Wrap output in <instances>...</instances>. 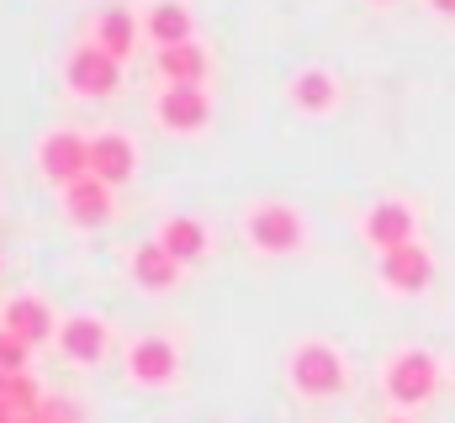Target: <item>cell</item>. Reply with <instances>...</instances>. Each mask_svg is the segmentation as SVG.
<instances>
[{
  "instance_id": "obj_1",
  "label": "cell",
  "mask_w": 455,
  "mask_h": 423,
  "mask_svg": "<svg viewBox=\"0 0 455 423\" xmlns=\"http://www.w3.org/2000/svg\"><path fill=\"white\" fill-rule=\"evenodd\" d=\"M286 381H291L297 397L323 403V397H339L349 387V365H344V355L329 339H302L291 349V360H286Z\"/></svg>"
},
{
  "instance_id": "obj_2",
  "label": "cell",
  "mask_w": 455,
  "mask_h": 423,
  "mask_svg": "<svg viewBox=\"0 0 455 423\" xmlns=\"http://www.w3.org/2000/svg\"><path fill=\"white\" fill-rule=\"evenodd\" d=\"M243 238L254 254H297L307 243V222L291 202H254L243 212Z\"/></svg>"
},
{
  "instance_id": "obj_3",
  "label": "cell",
  "mask_w": 455,
  "mask_h": 423,
  "mask_svg": "<svg viewBox=\"0 0 455 423\" xmlns=\"http://www.w3.org/2000/svg\"><path fill=\"white\" fill-rule=\"evenodd\" d=\"M381 392L392 397V408H424L440 392V365L429 349H397L381 371Z\"/></svg>"
},
{
  "instance_id": "obj_4",
  "label": "cell",
  "mask_w": 455,
  "mask_h": 423,
  "mask_svg": "<svg viewBox=\"0 0 455 423\" xmlns=\"http://www.w3.org/2000/svg\"><path fill=\"white\" fill-rule=\"evenodd\" d=\"M37 170H43V180H48V186L69 191L75 180H85V175H91V138H80V132H69V127L48 132V138L37 143Z\"/></svg>"
},
{
  "instance_id": "obj_5",
  "label": "cell",
  "mask_w": 455,
  "mask_h": 423,
  "mask_svg": "<svg viewBox=\"0 0 455 423\" xmlns=\"http://www.w3.org/2000/svg\"><path fill=\"white\" fill-rule=\"evenodd\" d=\"M154 122L175 138H196L212 122V101H207L202 85H164L159 101H154Z\"/></svg>"
},
{
  "instance_id": "obj_6",
  "label": "cell",
  "mask_w": 455,
  "mask_h": 423,
  "mask_svg": "<svg viewBox=\"0 0 455 423\" xmlns=\"http://www.w3.org/2000/svg\"><path fill=\"white\" fill-rule=\"evenodd\" d=\"M64 85H69L75 96H85V101H101V96H112L116 85H122V64H116L107 48L80 43V48L69 53V64H64Z\"/></svg>"
},
{
  "instance_id": "obj_7",
  "label": "cell",
  "mask_w": 455,
  "mask_h": 423,
  "mask_svg": "<svg viewBox=\"0 0 455 423\" xmlns=\"http://www.w3.org/2000/svg\"><path fill=\"white\" fill-rule=\"evenodd\" d=\"M429 281H435V259H429V249L419 238L403 243V249H392V254H381V286L387 291L419 297V291H429Z\"/></svg>"
},
{
  "instance_id": "obj_8",
  "label": "cell",
  "mask_w": 455,
  "mask_h": 423,
  "mask_svg": "<svg viewBox=\"0 0 455 423\" xmlns=\"http://www.w3.org/2000/svg\"><path fill=\"white\" fill-rule=\"evenodd\" d=\"M365 238L381 249V254H392V249H403V243H413L419 238V217H413V207L403 202V196H381L376 207L365 212Z\"/></svg>"
},
{
  "instance_id": "obj_9",
  "label": "cell",
  "mask_w": 455,
  "mask_h": 423,
  "mask_svg": "<svg viewBox=\"0 0 455 423\" xmlns=\"http://www.w3.org/2000/svg\"><path fill=\"white\" fill-rule=\"evenodd\" d=\"M107 349H112V328H107L101 317L75 313V317L59 323V355H64L69 365H101Z\"/></svg>"
},
{
  "instance_id": "obj_10",
  "label": "cell",
  "mask_w": 455,
  "mask_h": 423,
  "mask_svg": "<svg viewBox=\"0 0 455 423\" xmlns=\"http://www.w3.org/2000/svg\"><path fill=\"white\" fill-rule=\"evenodd\" d=\"M175 371H180V349H175L170 339L148 333V339H132V344H127V376H132L138 387H170Z\"/></svg>"
},
{
  "instance_id": "obj_11",
  "label": "cell",
  "mask_w": 455,
  "mask_h": 423,
  "mask_svg": "<svg viewBox=\"0 0 455 423\" xmlns=\"http://www.w3.org/2000/svg\"><path fill=\"white\" fill-rule=\"evenodd\" d=\"M132 170H138V148H132V138L116 132V127H101V132L91 138V175L107 180V186L116 191V186L132 180Z\"/></svg>"
},
{
  "instance_id": "obj_12",
  "label": "cell",
  "mask_w": 455,
  "mask_h": 423,
  "mask_svg": "<svg viewBox=\"0 0 455 423\" xmlns=\"http://www.w3.org/2000/svg\"><path fill=\"white\" fill-rule=\"evenodd\" d=\"M0 323L21 339V344H48V339H59V328H53V307L43 302V297H11L5 302V313H0Z\"/></svg>"
},
{
  "instance_id": "obj_13",
  "label": "cell",
  "mask_w": 455,
  "mask_h": 423,
  "mask_svg": "<svg viewBox=\"0 0 455 423\" xmlns=\"http://www.w3.org/2000/svg\"><path fill=\"white\" fill-rule=\"evenodd\" d=\"M143 37L154 48H180V43H196L191 37V5L186 0H154L143 11Z\"/></svg>"
},
{
  "instance_id": "obj_14",
  "label": "cell",
  "mask_w": 455,
  "mask_h": 423,
  "mask_svg": "<svg viewBox=\"0 0 455 423\" xmlns=\"http://www.w3.org/2000/svg\"><path fill=\"white\" fill-rule=\"evenodd\" d=\"M180 270H186V265H180L159 238L132 249V286H138V291H175Z\"/></svg>"
},
{
  "instance_id": "obj_15",
  "label": "cell",
  "mask_w": 455,
  "mask_h": 423,
  "mask_svg": "<svg viewBox=\"0 0 455 423\" xmlns=\"http://www.w3.org/2000/svg\"><path fill=\"white\" fill-rule=\"evenodd\" d=\"M154 238H159V243H164L180 265H196V259H207V249H212L207 222H202V217H186V212H180V217H164Z\"/></svg>"
},
{
  "instance_id": "obj_16",
  "label": "cell",
  "mask_w": 455,
  "mask_h": 423,
  "mask_svg": "<svg viewBox=\"0 0 455 423\" xmlns=\"http://www.w3.org/2000/svg\"><path fill=\"white\" fill-rule=\"evenodd\" d=\"M64 212H69L75 227H101V222H112V186L96 180V175L75 180V186L64 191Z\"/></svg>"
},
{
  "instance_id": "obj_17",
  "label": "cell",
  "mask_w": 455,
  "mask_h": 423,
  "mask_svg": "<svg viewBox=\"0 0 455 423\" xmlns=\"http://www.w3.org/2000/svg\"><path fill=\"white\" fill-rule=\"evenodd\" d=\"M154 69L164 85H202L207 80V48L202 43H180V48H159Z\"/></svg>"
},
{
  "instance_id": "obj_18",
  "label": "cell",
  "mask_w": 455,
  "mask_h": 423,
  "mask_svg": "<svg viewBox=\"0 0 455 423\" xmlns=\"http://www.w3.org/2000/svg\"><path fill=\"white\" fill-rule=\"evenodd\" d=\"M138 37H143V21H138L132 11L112 5V11H101V16H96V37H91V43H96V48H107L116 64H122V59L138 48Z\"/></svg>"
},
{
  "instance_id": "obj_19",
  "label": "cell",
  "mask_w": 455,
  "mask_h": 423,
  "mask_svg": "<svg viewBox=\"0 0 455 423\" xmlns=\"http://www.w3.org/2000/svg\"><path fill=\"white\" fill-rule=\"evenodd\" d=\"M291 101H297V111H313V116H323V111H334L339 106V80L329 75V69H302L297 80H291Z\"/></svg>"
},
{
  "instance_id": "obj_20",
  "label": "cell",
  "mask_w": 455,
  "mask_h": 423,
  "mask_svg": "<svg viewBox=\"0 0 455 423\" xmlns=\"http://www.w3.org/2000/svg\"><path fill=\"white\" fill-rule=\"evenodd\" d=\"M0 403L16 413V419H32L43 408V387L27 376V371H0Z\"/></svg>"
},
{
  "instance_id": "obj_21",
  "label": "cell",
  "mask_w": 455,
  "mask_h": 423,
  "mask_svg": "<svg viewBox=\"0 0 455 423\" xmlns=\"http://www.w3.org/2000/svg\"><path fill=\"white\" fill-rule=\"evenodd\" d=\"M27 355H32V344H21V339L0 323V371H27Z\"/></svg>"
},
{
  "instance_id": "obj_22",
  "label": "cell",
  "mask_w": 455,
  "mask_h": 423,
  "mask_svg": "<svg viewBox=\"0 0 455 423\" xmlns=\"http://www.w3.org/2000/svg\"><path fill=\"white\" fill-rule=\"evenodd\" d=\"M37 419L43 423H80V408H75V403H48V397H43Z\"/></svg>"
},
{
  "instance_id": "obj_23",
  "label": "cell",
  "mask_w": 455,
  "mask_h": 423,
  "mask_svg": "<svg viewBox=\"0 0 455 423\" xmlns=\"http://www.w3.org/2000/svg\"><path fill=\"white\" fill-rule=\"evenodd\" d=\"M435 11H445V16H455V0H429Z\"/></svg>"
},
{
  "instance_id": "obj_24",
  "label": "cell",
  "mask_w": 455,
  "mask_h": 423,
  "mask_svg": "<svg viewBox=\"0 0 455 423\" xmlns=\"http://www.w3.org/2000/svg\"><path fill=\"white\" fill-rule=\"evenodd\" d=\"M0 423H16V413H11V408H5V403H0Z\"/></svg>"
},
{
  "instance_id": "obj_25",
  "label": "cell",
  "mask_w": 455,
  "mask_h": 423,
  "mask_svg": "<svg viewBox=\"0 0 455 423\" xmlns=\"http://www.w3.org/2000/svg\"><path fill=\"white\" fill-rule=\"evenodd\" d=\"M387 423H413V419H408V413H392V419H387Z\"/></svg>"
},
{
  "instance_id": "obj_26",
  "label": "cell",
  "mask_w": 455,
  "mask_h": 423,
  "mask_svg": "<svg viewBox=\"0 0 455 423\" xmlns=\"http://www.w3.org/2000/svg\"><path fill=\"white\" fill-rule=\"evenodd\" d=\"M16 423H43V419H37V413H32V419H16Z\"/></svg>"
},
{
  "instance_id": "obj_27",
  "label": "cell",
  "mask_w": 455,
  "mask_h": 423,
  "mask_svg": "<svg viewBox=\"0 0 455 423\" xmlns=\"http://www.w3.org/2000/svg\"><path fill=\"white\" fill-rule=\"evenodd\" d=\"M376 5H387V0H376Z\"/></svg>"
}]
</instances>
